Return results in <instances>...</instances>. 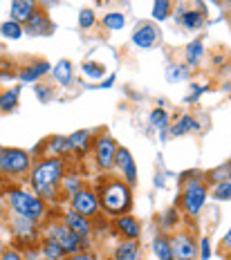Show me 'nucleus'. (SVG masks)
<instances>
[{
    "label": "nucleus",
    "mask_w": 231,
    "mask_h": 260,
    "mask_svg": "<svg viewBox=\"0 0 231 260\" xmlns=\"http://www.w3.org/2000/svg\"><path fill=\"white\" fill-rule=\"evenodd\" d=\"M166 77H169L171 83H175V81L186 79V68H180V65H171V68L166 70Z\"/></svg>",
    "instance_id": "473e14b6"
},
{
    "label": "nucleus",
    "mask_w": 231,
    "mask_h": 260,
    "mask_svg": "<svg viewBox=\"0 0 231 260\" xmlns=\"http://www.w3.org/2000/svg\"><path fill=\"white\" fill-rule=\"evenodd\" d=\"M70 260H94L92 256H85V253H81V256H74V258H70Z\"/></svg>",
    "instance_id": "ea45409f"
},
{
    "label": "nucleus",
    "mask_w": 231,
    "mask_h": 260,
    "mask_svg": "<svg viewBox=\"0 0 231 260\" xmlns=\"http://www.w3.org/2000/svg\"><path fill=\"white\" fill-rule=\"evenodd\" d=\"M166 218H169V220H166V224H173V222H175V213H173V211H171V213L166 215Z\"/></svg>",
    "instance_id": "a19ab883"
},
{
    "label": "nucleus",
    "mask_w": 231,
    "mask_h": 260,
    "mask_svg": "<svg viewBox=\"0 0 231 260\" xmlns=\"http://www.w3.org/2000/svg\"><path fill=\"white\" fill-rule=\"evenodd\" d=\"M213 198L216 200H231V180L218 182V186L213 188Z\"/></svg>",
    "instance_id": "bb28decb"
},
{
    "label": "nucleus",
    "mask_w": 231,
    "mask_h": 260,
    "mask_svg": "<svg viewBox=\"0 0 231 260\" xmlns=\"http://www.w3.org/2000/svg\"><path fill=\"white\" fill-rule=\"evenodd\" d=\"M83 72L88 74L90 79H101L104 77V65H99V63H94V61H90V63H83Z\"/></svg>",
    "instance_id": "c756f323"
},
{
    "label": "nucleus",
    "mask_w": 231,
    "mask_h": 260,
    "mask_svg": "<svg viewBox=\"0 0 231 260\" xmlns=\"http://www.w3.org/2000/svg\"><path fill=\"white\" fill-rule=\"evenodd\" d=\"M47 238H50L52 242H56L58 247L63 249V253H72L77 251L79 247H81V236H77L70 226H52L50 231H47Z\"/></svg>",
    "instance_id": "39448f33"
},
{
    "label": "nucleus",
    "mask_w": 231,
    "mask_h": 260,
    "mask_svg": "<svg viewBox=\"0 0 231 260\" xmlns=\"http://www.w3.org/2000/svg\"><path fill=\"white\" fill-rule=\"evenodd\" d=\"M117 229L121 231L126 238H130V240H135V238L139 236V224H137V220H133V218H119L117 220Z\"/></svg>",
    "instance_id": "a211bd4d"
},
{
    "label": "nucleus",
    "mask_w": 231,
    "mask_h": 260,
    "mask_svg": "<svg viewBox=\"0 0 231 260\" xmlns=\"http://www.w3.org/2000/svg\"><path fill=\"white\" fill-rule=\"evenodd\" d=\"M29 169V155L18 148L0 150V173L5 175H23Z\"/></svg>",
    "instance_id": "7ed1b4c3"
},
{
    "label": "nucleus",
    "mask_w": 231,
    "mask_h": 260,
    "mask_svg": "<svg viewBox=\"0 0 231 260\" xmlns=\"http://www.w3.org/2000/svg\"><path fill=\"white\" fill-rule=\"evenodd\" d=\"M43 253H45V258L47 260H58L63 256V249L56 245V242H52V240H47L45 242V247H43Z\"/></svg>",
    "instance_id": "c85d7f7f"
},
{
    "label": "nucleus",
    "mask_w": 231,
    "mask_h": 260,
    "mask_svg": "<svg viewBox=\"0 0 231 260\" xmlns=\"http://www.w3.org/2000/svg\"><path fill=\"white\" fill-rule=\"evenodd\" d=\"M155 41H157V29H155L153 25H142L139 29L133 34V43H135L137 47H144V50H148V47L155 45Z\"/></svg>",
    "instance_id": "ddd939ff"
},
{
    "label": "nucleus",
    "mask_w": 231,
    "mask_h": 260,
    "mask_svg": "<svg viewBox=\"0 0 231 260\" xmlns=\"http://www.w3.org/2000/svg\"><path fill=\"white\" fill-rule=\"evenodd\" d=\"M101 202H104L106 211H110V213H121V211L130 207V191L123 184L112 182L110 186L104 188V200Z\"/></svg>",
    "instance_id": "20e7f679"
},
{
    "label": "nucleus",
    "mask_w": 231,
    "mask_h": 260,
    "mask_svg": "<svg viewBox=\"0 0 231 260\" xmlns=\"http://www.w3.org/2000/svg\"><path fill=\"white\" fill-rule=\"evenodd\" d=\"M88 137H90V133L88 130H79V133H74L72 137H68V142H70V146H72L77 153H85L88 150Z\"/></svg>",
    "instance_id": "412c9836"
},
{
    "label": "nucleus",
    "mask_w": 231,
    "mask_h": 260,
    "mask_svg": "<svg viewBox=\"0 0 231 260\" xmlns=\"http://www.w3.org/2000/svg\"><path fill=\"white\" fill-rule=\"evenodd\" d=\"M3 211H5V207H3V200H0V218H3Z\"/></svg>",
    "instance_id": "79ce46f5"
},
{
    "label": "nucleus",
    "mask_w": 231,
    "mask_h": 260,
    "mask_svg": "<svg viewBox=\"0 0 231 260\" xmlns=\"http://www.w3.org/2000/svg\"><path fill=\"white\" fill-rule=\"evenodd\" d=\"M27 31L29 34H47L50 31V23H47V16L45 14H31L29 18V25H27Z\"/></svg>",
    "instance_id": "f3484780"
},
{
    "label": "nucleus",
    "mask_w": 231,
    "mask_h": 260,
    "mask_svg": "<svg viewBox=\"0 0 231 260\" xmlns=\"http://www.w3.org/2000/svg\"><path fill=\"white\" fill-rule=\"evenodd\" d=\"M222 245H224V249H229V251H231V229H229V234H227V236H224Z\"/></svg>",
    "instance_id": "58836bf2"
},
{
    "label": "nucleus",
    "mask_w": 231,
    "mask_h": 260,
    "mask_svg": "<svg viewBox=\"0 0 231 260\" xmlns=\"http://www.w3.org/2000/svg\"><path fill=\"white\" fill-rule=\"evenodd\" d=\"M36 0H12V18L16 23H27L34 14Z\"/></svg>",
    "instance_id": "f8f14e48"
},
{
    "label": "nucleus",
    "mask_w": 231,
    "mask_h": 260,
    "mask_svg": "<svg viewBox=\"0 0 231 260\" xmlns=\"http://www.w3.org/2000/svg\"><path fill=\"white\" fill-rule=\"evenodd\" d=\"M150 123H153L155 128H166V123H169V115H166V110H162V108H157V110L150 112Z\"/></svg>",
    "instance_id": "cd10ccee"
},
{
    "label": "nucleus",
    "mask_w": 231,
    "mask_h": 260,
    "mask_svg": "<svg viewBox=\"0 0 231 260\" xmlns=\"http://www.w3.org/2000/svg\"><path fill=\"white\" fill-rule=\"evenodd\" d=\"M123 23H126V18H123L121 14H108L104 18V25L108 27V29H121Z\"/></svg>",
    "instance_id": "2f4dec72"
},
{
    "label": "nucleus",
    "mask_w": 231,
    "mask_h": 260,
    "mask_svg": "<svg viewBox=\"0 0 231 260\" xmlns=\"http://www.w3.org/2000/svg\"><path fill=\"white\" fill-rule=\"evenodd\" d=\"M200 251H202V260H209L211 258V242H209V238H202V242H200Z\"/></svg>",
    "instance_id": "e433bc0d"
},
{
    "label": "nucleus",
    "mask_w": 231,
    "mask_h": 260,
    "mask_svg": "<svg viewBox=\"0 0 231 260\" xmlns=\"http://www.w3.org/2000/svg\"><path fill=\"white\" fill-rule=\"evenodd\" d=\"M211 177L216 182H224V180H231V164H224L220 171H213Z\"/></svg>",
    "instance_id": "f704fd0d"
},
{
    "label": "nucleus",
    "mask_w": 231,
    "mask_h": 260,
    "mask_svg": "<svg viewBox=\"0 0 231 260\" xmlns=\"http://www.w3.org/2000/svg\"><path fill=\"white\" fill-rule=\"evenodd\" d=\"M171 253H173V260H195L197 249L189 236L180 234L173 236V240H171Z\"/></svg>",
    "instance_id": "0eeeda50"
},
{
    "label": "nucleus",
    "mask_w": 231,
    "mask_h": 260,
    "mask_svg": "<svg viewBox=\"0 0 231 260\" xmlns=\"http://www.w3.org/2000/svg\"><path fill=\"white\" fill-rule=\"evenodd\" d=\"M0 34L16 41V39H20V36H23V27L16 23V20H7V23L0 25Z\"/></svg>",
    "instance_id": "b1692460"
},
{
    "label": "nucleus",
    "mask_w": 231,
    "mask_h": 260,
    "mask_svg": "<svg viewBox=\"0 0 231 260\" xmlns=\"http://www.w3.org/2000/svg\"><path fill=\"white\" fill-rule=\"evenodd\" d=\"M72 207H74L77 213H81V215H94L96 209H99V202H96V195L94 193L79 191V193H74Z\"/></svg>",
    "instance_id": "9d476101"
},
{
    "label": "nucleus",
    "mask_w": 231,
    "mask_h": 260,
    "mask_svg": "<svg viewBox=\"0 0 231 260\" xmlns=\"http://www.w3.org/2000/svg\"><path fill=\"white\" fill-rule=\"evenodd\" d=\"M200 56H202V43L200 41H193L191 45L186 47V63L193 68V65H197Z\"/></svg>",
    "instance_id": "a878e982"
},
{
    "label": "nucleus",
    "mask_w": 231,
    "mask_h": 260,
    "mask_svg": "<svg viewBox=\"0 0 231 260\" xmlns=\"http://www.w3.org/2000/svg\"><path fill=\"white\" fill-rule=\"evenodd\" d=\"M224 3H227V5H231V0H224Z\"/></svg>",
    "instance_id": "37998d69"
},
{
    "label": "nucleus",
    "mask_w": 231,
    "mask_h": 260,
    "mask_svg": "<svg viewBox=\"0 0 231 260\" xmlns=\"http://www.w3.org/2000/svg\"><path fill=\"white\" fill-rule=\"evenodd\" d=\"M79 25H81L83 29L92 27L94 25V12H90V9H83V12L79 14Z\"/></svg>",
    "instance_id": "72a5a7b5"
},
{
    "label": "nucleus",
    "mask_w": 231,
    "mask_h": 260,
    "mask_svg": "<svg viewBox=\"0 0 231 260\" xmlns=\"http://www.w3.org/2000/svg\"><path fill=\"white\" fill-rule=\"evenodd\" d=\"M137 256H139V247L135 240L121 242L115 251V260H137Z\"/></svg>",
    "instance_id": "dca6fc26"
},
{
    "label": "nucleus",
    "mask_w": 231,
    "mask_h": 260,
    "mask_svg": "<svg viewBox=\"0 0 231 260\" xmlns=\"http://www.w3.org/2000/svg\"><path fill=\"white\" fill-rule=\"evenodd\" d=\"M9 202H12V209L16 213L31 220V222L41 220L43 211H45V207H43V202L39 198H34V195H29L25 191H12L9 193Z\"/></svg>",
    "instance_id": "f03ea898"
},
{
    "label": "nucleus",
    "mask_w": 231,
    "mask_h": 260,
    "mask_svg": "<svg viewBox=\"0 0 231 260\" xmlns=\"http://www.w3.org/2000/svg\"><path fill=\"white\" fill-rule=\"evenodd\" d=\"M153 251L155 256H157L159 260H173V253H171V242L166 240V238H155L153 240Z\"/></svg>",
    "instance_id": "aec40b11"
},
{
    "label": "nucleus",
    "mask_w": 231,
    "mask_h": 260,
    "mask_svg": "<svg viewBox=\"0 0 231 260\" xmlns=\"http://www.w3.org/2000/svg\"><path fill=\"white\" fill-rule=\"evenodd\" d=\"M204 200H207V188L197 182H189L184 195H182V204H184L186 213L189 215H197L204 207Z\"/></svg>",
    "instance_id": "423d86ee"
},
{
    "label": "nucleus",
    "mask_w": 231,
    "mask_h": 260,
    "mask_svg": "<svg viewBox=\"0 0 231 260\" xmlns=\"http://www.w3.org/2000/svg\"><path fill=\"white\" fill-rule=\"evenodd\" d=\"M54 79L61 85H70V83H72V63H70L68 58H61V61L54 65Z\"/></svg>",
    "instance_id": "2eb2a0df"
},
{
    "label": "nucleus",
    "mask_w": 231,
    "mask_h": 260,
    "mask_svg": "<svg viewBox=\"0 0 231 260\" xmlns=\"http://www.w3.org/2000/svg\"><path fill=\"white\" fill-rule=\"evenodd\" d=\"M115 155H117V144L110 137L104 135V137L96 139V164H99V169L108 171L115 164Z\"/></svg>",
    "instance_id": "6e6552de"
},
{
    "label": "nucleus",
    "mask_w": 231,
    "mask_h": 260,
    "mask_svg": "<svg viewBox=\"0 0 231 260\" xmlns=\"http://www.w3.org/2000/svg\"><path fill=\"white\" fill-rule=\"evenodd\" d=\"M193 130H200V123L195 121L193 117H182L180 121L171 128V135L177 137V135H184V133H193Z\"/></svg>",
    "instance_id": "6ab92c4d"
},
{
    "label": "nucleus",
    "mask_w": 231,
    "mask_h": 260,
    "mask_svg": "<svg viewBox=\"0 0 231 260\" xmlns=\"http://www.w3.org/2000/svg\"><path fill=\"white\" fill-rule=\"evenodd\" d=\"M47 70H50V65H47V63L31 65V68H27V70H23V72H20V79H23V81H36L41 74H45Z\"/></svg>",
    "instance_id": "5701e85b"
},
{
    "label": "nucleus",
    "mask_w": 231,
    "mask_h": 260,
    "mask_svg": "<svg viewBox=\"0 0 231 260\" xmlns=\"http://www.w3.org/2000/svg\"><path fill=\"white\" fill-rule=\"evenodd\" d=\"M61 180H63V161L58 157H50V159L41 161L34 169V173H31V186L43 198L54 195Z\"/></svg>",
    "instance_id": "f257e3e1"
},
{
    "label": "nucleus",
    "mask_w": 231,
    "mask_h": 260,
    "mask_svg": "<svg viewBox=\"0 0 231 260\" xmlns=\"http://www.w3.org/2000/svg\"><path fill=\"white\" fill-rule=\"evenodd\" d=\"M171 7H173V0H155L153 18H155V20H164L166 16L171 14Z\"/></svg>",
    "instance_id": "393cba45"
},
{
    "label": "nucleus",
    "mask_w": 231,
    "mask_h": 260,
    "mask_svg": "<svg viewBox=\"0 0 231 260\" xmlns=\"http://www.w3.org/2000/svg\"><path fill=\"white\" fill-rule=\"evenodd\" d=\"M3 260H20V256H18L16 251H7V253L3 256Z\"/></svg>",
    "instance_id": "4c0bfd02"
},
{
    "label": "nucleus",
    "mask_w": 231,
    "mask_h": 260,
    "mask_svg": "<svg viewBox=\"0 0 231 260\" xmlns=\"http://www.w3.org/2000/svg\"><path fill=\"white\" fill-rule=\"evenodd\" d=\"M18 90H9L5 94H0V110L3 112H12L16 106H18Z\"/></svg>",
    "instance_id": "4be33fe9"
},
{
    "label": "nucleus",
    "mask_w": 231,
    "mask_h": 260,
    "mask_svg": "<svg viewBox=\"0 0 231 260\" xmlns=\"http://www.w3.org/2000/svg\"><path fill=\"white\" fill-rule=\"evenodd\" d=\"M52 155H61V153H68V150H72V146H70V142H68V137H54L52 139Z\"/></svg>",
    "instance_id": "7c9ffc66"
},
{
    "label": "nucleus",
    "mask_w": 231,
    "mask_h": 260,
    "mask_svg": "<svg viewBox=\"0 0 231 260\" xmlns=\"http://www.w3.org/2000/svg\"><path fill=\"white\" fill-rule=\"evenodd\" d=\"M79 186H81V180H79V177H68L65 180V191L68 193H79Z\"/></svg>",
    "instance_id": "c9c22d12"
},
{
    "label": "nucleus",
    "mask_w": 231,
    "mask_h": 260,
    "mask_svg": "<svg viewBox=\"0 0 231 260\" xmlns=\"http://www.w3.org/2000/svg\"><path fill=\"white\" fill-rule=\"evenodd\" d=\"M204 16H207V9H186V7H177V23H180L184 29L195 31L200 29L204 23Z\"/></svg>",
    "instance_id": "1a4fd4ad"
},
{
    "label": "nucleus",
    "mask_w": 231,
    "mask_h": 260,
    "mask_svg": "<svg viewBox=\"0 0 231 260\" xmlns=\"http://www.w3.org/2000/svg\"><path fill=\"white\" fill-rule=\"evenodd\" d=\"M65 226H70L74 234L81 236V238H85L90 234V224H88V220H85V215L77 213V211H70L65 215Z\"/></svg>",
    "instance_id": "4468645a"
},
{
    "label": "nucleus",
    "mask_w": 231,
    "mask_h": 260,
    "mask_svg": "<svg viewBox=\"0 0 231 260\" xmlns=\"http://www.w3.org/2000/svg\"><path fill=\"white\" fill-rule=\"evenodd\" d=\"M115 164L119 166V171L126 175L128 182H135L137 180V171H135V161H133V155L128 153L126 148H117V155H115Z\"/></svg>",
    "instance_id": "9b49d317"
}]
</instances>
